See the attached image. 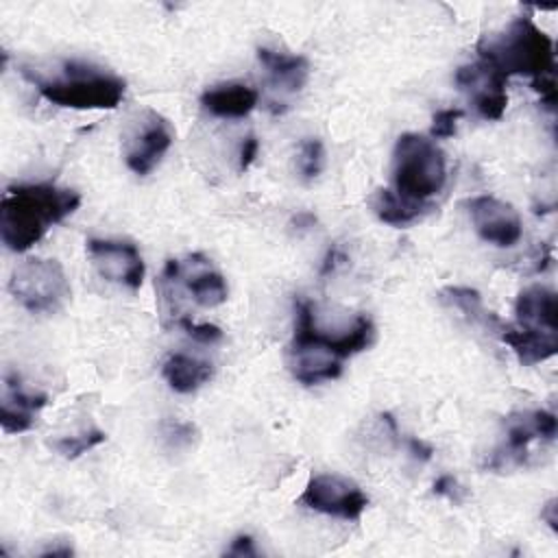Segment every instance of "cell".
<instances>
[{"mask_svg": "<svg viewBox=\"0 0 558 558\" xmlns=\"http://www.w3.org/2000/svg\"><path fill=\"white\" fill-rule=\"evenodd\" d=\"M81 205L74 190L52 183L11 185L0 205V238L13 253L35 246L46 231L72 216Z\"/></svg>", "mask_w": 558, "mask_h": 558, "instance_id": "1", "label": "cell"}, {"mask_svg": "<svg viewBox=\"0 0 558 558\" xmlns=\"http://www.w3.org/2000/svg\"><path fill=\"white\" fill-rule=\"evenodd\" d=\"M477 52L504 78L523 74L536 83L554 76V41L530 17H514L501 33L484 35Z\"/></svg>", "mask_w": 558, "mask_h": 558, "instance_id": "2", "label": "cell"}, {"mask_svg": "<svg viewBox=\"0 0 558 558\" xmlns=\"http://www.w3.org/2000/svg\"><path fill=\"white\" fill-rule=\"evenodd\" d=\"M22 74L48 102L70 109H116L126 89L124 78L81 61H68L63 78H41L28 68H22Z\"/></svg>", "mask_w": 558, "mask_h": 558, "instance_id": "3", "label": "cell"}, {"mask_svg": "<svg viewBox=\"0 0 558 558\" xmlns=\"http://www.w3.org/2000/svg\"><path fill=\"white\" fill-rule=\"evenodd\" d=\"M447 181L445 153L418 133L399 135L392 153L395 192L414 203H427Z\"/></svg>", "mask_w": 558, "mask_h": 558, "instance_id": "4", "label": "cell"}, {"mask_svg": "<svg viewBox=\"0 0 558 558\" xmlns=\"http://www.w3.org/2000/svg\"><path fill=\"white\" fill-rule=\"evenodd\" d=\"M9 292L31 314H52L70 299V283L57 259L31 257L13 270Z\"/></svg>", "mask_w": 558, "mask_h": 558, "instance_id": "5", "label": "cell"}, {"mask_svg": "<svg viewBox=\"0 0 558 558\" xmlns=\"http://www.w3.org/2000/svg\"><path fill=\"white\" fill-rule=\"evenodd\" d=\"M294 310H296L294 336L288 347V362L294 379L305 386H314V384L340 377L342 360H338L314 336L316 318H314L312 303L305 299H299L294 303Z\"/></svg>", "mask_w": 558, "mask_h": 558, "instance_id": "6", "label": "cell"}, {"mask_svg": "<svg viewBox=\"0 0 558 558\" xmlns=\"http://www.w3.org/2000/svg\"><path fill=\"white\" fill-rule=\"evenodd\" d=\"M301 504L316 512L353 521L360 519L362 512L366 510L368 497L353 480L336 473H323L310 477V482L303 488Z\"/></svg>", "mask_w": 558, "mask_h": 558, "instance_id": "7", "label": "cell"}, {"mask_svg": "<svg viewBox=\"0 0 558 558\" xmlns=\"http://www.w3.org/2000/svg\"><path fill=\"white\" fill-rule=\"evenodd\" d=\"M87 253L98 275L111 283L137 290L144 281V259L135 244L118 240H87Z\"/></svg>", "mask_w": 558, "mask_h": 558, "instance_id": "8", "label": "cell"}, {"mask_svg": "<svg viewBox=\"0 0 558 558\" xmlns=\"http://www.w3.org/2000/svg\"><path fill=\"white\" fill-rule=\"evenodd\" d=\"M466 207L471 214V222L484 242L506 248L521 240V218L510 203L484 194L466 201Z\"/></svg>", "mask_w": 558, "mask_h": 558, "instance_id": "9", "label": "cell"}, {"mask_svg": "<svg viewBox=\"0 0 558 558\" xmlns=\"http://www.w3.org/2000/svg\"><path fill=\"white\" fill-rule=\"evenodd\" d=\"M161 277L170 281H183L185 290L201 307H216L225 303L229 294L225 277L218 270H214L209 259L201 253L190 255L185 264L179 259H168Z\"/></svg>", "mask_w": 558, "mask_h": 558, "instance_id": "10", "label": "cell"}, {"mask_svg": "<svg viewBox=\"0 0 558 558\" xmlns=\"http://www.w3.org/2000/svg\"><path fill=\"white\" fill-rule=\"evenodd\" d=\"M506 81L508 78H504L499 72H495L484 61L462 65L456 72V85L471 96L475 111L484 120H501V116L508 107Z\"/></svg>", "mask_w": 558, "mask_h": 558, "instance_id": "11", "label": "cell"}, {"mask_svg": "<svg viewBox=\"0 0 558 558\" xmlns=\"http://www.w3.org/2000/svg\"><path fill=\"white\" fill-rule=\"evenodd\" d=\"M172 146V129L166 118L148 109L140 122V133L126 148V166L131 172L148 174Z\"/></svg>", "mask_w": 558, "mask_h": 558, "instance_id": "12", "label": "cell"}, {"mask_svg": "<svg viewBox=\"0 0 558 558\" xmlns=\"http://www.w3.org/2000/svg\"><path fill=\"white\" fill-rule=\"evenodd\" d=\"M46 405V395L26 392L17 377L4 379L2 403H0V425L4 434H22L35 425V414Z\"/></svg>", "mask_w": 558, "mask_h": 558, "instance_id": "13", "label": "cell"}, {"mask_svg": "<svg viewBox=\"0 0 558 558\" xmlns=\"http://www.w3.org/2000/svg\"><path fill=\"white\" fill-rule=\"evenodd\" d=\"M497 333L514 351L517 360L523 366H534L538 362H545V360L554 357L558 351L556 331H543V329H532V327H523V325L499 323Z\"/></svg>", "mask_w": 558, "mask_h": 558, "instance_id": "14", "label": "cell"}, {"mask_svg": "<svg viewBox=\"0 0 558 558\" xmlns=\"http://www.w3.org/2000/svg\"><path fill=\"white\" fill-rule=\"evenodd\" d=\"M536 438H556V416L547 410L514 412L506 418V451L508 456L521 458L527 445Z\"/></svg>", "mask_w": 558, "mask_h": 558, "instance_id": "15", "label": "cell"}, {"mask_svg": "<svg viewBox=\"0 0 558 558\" xmlns=\"http://www.w3.org/2000/svg\"><path fill=\"white\" fill-rule=\"evenodd\" d=\"M514 314L519 320L517 325L543 329V331L558 329L556 294L547 286H530L521 290L514 301Z\"/></svg>", "mask_w": 558, "mask_h": 558, "instance_id": "16", "label": "cell"}, {"mask_svg": "<svg viewBox=\"0 0 558 558\" xmlns=\"http://www.w3.org/2000/svg\"><path fill=\"white\" fill-rule=\"evenodd\" d=\"M257 89L246 83H222L201 96V105L216 118H244L257 105Z\"/></svg>", "mask_w": 558, "mask_h": 558, "instance_id": "17", "label": "cell"}, {"mask_svg": "<svg viewBox=\"0 0 558 558\" xmlns=\"http://www.w3.org/2000/svg\"><path fill=\"white\" fill-rule=\"evenodd\" d=\"M257 59L266 68V72L277 89L299 92L307 81L310 63L301 54H286V52H277V50L262 46V48H257Z\"/></svg>", "mask_w": 558, "mask_h": 558, "instance_id": "18", "label": "cell"}, {"mask_svg": "<svg viewBox=\"0 0 558 558\" xmlns=\"http://www.w3.org/2000/svg\"><path fill=\"white\" fill-rule=\"evenodd\" d=\"M161 373L174 392L190 395V392L198 390L205 381L211 379L214 366L205 360H198V357H192L185 353H174L163 362Z\"/></svg>", "mask_w": 558, "mask_h": 558, "instance_id": "19", "label": "cell"}, {"mask_svg": "<svg viewBox=\"0 0 558 558\" xmlns=\"http://www.w3.org/2000/svg\"><path fill=\"white\" fill-rule=\"evenodd\" d=\"M371 207L381 222L392 227H405L418 220L425 214V209H429L427 203L408 201L388 187L375 190V194L371 196Z\"/></svg>", "mask_w": 558, "mask_h": 558, "instance_id": "20", "label": "cell"}, {"mask_svg": "<svg viewBox=\"0 0 558 558\" xmlns=\"http://www.w3.org/2000/svg\"><path fill=\"white\" fill-rule=\"evenodd\" d=\"M440 299H442L447 305L460 310L471 323H480V325L488 327V331H497V327H499V323H501L495 314H490V312L484 310L482 296H480V292L473 290V288H460V286L453 288V286H449V288H445V290L440 292Z\"/></svg>", "mask_w": 558, "mask_h": 558, "instance_id": "21", "label": "cell"}, {"mask_svg": "<svg viewBox=\"0 0 558 558\" xmlns=\"http://www.w3.org/2000/svg\"><path fill=\"white\" fill-rule=\"evenodd\" d=\"M105 440H107V434H105L102 429L92 427V429H87V432H83V434H76V436H63V438L54 440L52 447H54V451H57L59 456H63L65 460H76L78 456L87 453L89 449L102 445Z\"/></svg>", "mask_w": 558, "mask_h": 558, "instance_id": "22", "label": "cell"}, {"mask_svg": "<svg viewBox=\"0 0 558 558\" xmlns=\"http://www.w3.org/2000/svg\"><path fill=\"white\" fill-rule=\"evenodd\" d=\"M325 161V148L323 142L316 137H307L299 146V172L305 181H312L320 174Z\"/></svg>", "mask_w": 558, "mask_h": 558, "instance_id": "23", "label": "cell"}, {"mask_svg": "<svg viewBox=\"0 0 558 558\" xmlns=\"http://www.w3.org/2000/svg\"><path fill=\"white\" fill-rule=\"evenodd\" d=\"M464 116L462 109H440L432 118V129L429 135L436 140H447L453 137L458 131V120Z\"/></svg>", "mask_w": 558, "mask_h": 558, "instance_id": "24", "label": "cell"}, {"mask_svg": "<svg viewBox=\"0 0 558 558\" xmlns=\"http://www.w3.org/2000/svg\"><path fill=\"white\" fill-rule=\"evenodd\" d=\"M179 325H181V329H183L190 338H194V340H198V342L211 344V342H220V340H222V329L216 327V325H209V323H194V320H190L187 316H181V318H179Z\"/></svg>", "mask_w": 558, "mask_h": 558, "instance_id": "25", "label": "cell"}, {"mask_svg": "<svg viewBox=\"0 0 558 558\" xmlns=\"http://www.w3.org/2000/svg\"><path fill=\"white\" fill-rule=\"evenodd\" d=\"M257 153H259V142H257V137H255V135L244 137V142H242V146H240V155H238V170L244 172V170L255 161Z\"/></svg>", "mask_w": 558, "mask_h": 558, "instance_id": "26", "label": "cell"}, {"mask_svg": "<svg viewBox=\"0 0 558 558\" xmlns=\"http://www.w3.org/2000/svg\"><path fill=\"white\" fill-rule=\"evenodd\" d=\"M434 495H440V497H449V499L460 501L456 477H453V475H440V477L434 482Z\"/></svg>", "mask_w": 558, "mask_h": 558, "instance_id": "27", "label": "cell"}, {"mask_svg": "<svg viewBox=\"0 0 558 558\" xmlns=\"http://www.w3.org/2000/svg\"><path fill=\"white\" fill-rule=\"evenodd\" d=\"M347 262V255L338 248V246H331L329 251H327V255H325V262H323V266H320V275L325 277V275H329V272H333L340 264H344Z\"/></svg>", "mask_w": 558, "mask_h": 558, "instance_id": "28", "label": "cell"}, {"mask_svg": "<svg viewBox=\"0 0 558 558\" xmlns=\"http://www.w3.org/2000/svg\"><path fill=\"white\" fill-rule=\"evenodd\" d=\"M229 556H255L253 538L251 536H235L227 549Z\"/></svg>", "mask_w": 558, "mask_h": 558, "instance_id": "29", "label": "cell"}, {"mask_svg": "<svg viewBox=\"0 0 558 558\" xmlns=\"http://www.w3.org/2000/svg\"><path fill=\"white\" fill-rule=\"evenodd\" d=\"M408 447H410V453L416 460H423V462H427L432 458V453H434V449L427 442L418 440V438H408Z\"/></svg>", "mask_w": 558, "mask_h": 558, "instance_id": "30", "label": "cell"}, {"mask_svg": "<svg viewBox=\"0 0 558 558\" xmlns=\"http://www.w3.org/2000/svg\"><path fill=\"white\" fill-rule=\"evenodd\" d=\"M541 519L547 521V525L556 532L558 530V517H556V499H549L541 512Z\"/></svg>", "mask_w": 558, "mask_h": 558, "instance_id": "31", "label": "cell"}]
</instances>
